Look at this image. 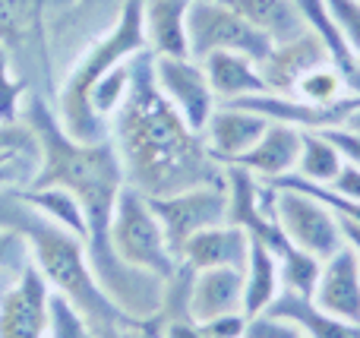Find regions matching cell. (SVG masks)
I'll return each instance as SVG.
<instances>
[{
  "instance_id": "d6a6232c",
  "label": "cell",
  "mask_w": 360,
  "mask_h": 338,
  "mask_svg": "<svg viewBox=\"0 0 360 338\" xmlns=\"http://www.w3.org/2000/svg\"><path fill=\"white\" fill-rule=\"evenodd\" d=\"M319 133H326V139L342 152L345 162L360 168V130H351V126H332V130H319Z\"/></svg>"
},
{
  "instance_id": "2e32d148",
  "label": "cell",
  "mask_w": 360,
  "mask_h": 338,
  "mask_svg": "<svg viewBox=\"0 0 360 338\" xmlns=\"http://www.w3.org/2000/svg\"><path fill=\"white\" fill-rule=\"evenodd\" d=\"M300 155V130L285 124H269V130L237 158V168L250 171L253 177L272 183L285 174H294Z\"/></svg>"
},
{
  "instance_id": "1f68e13d",
  "label": "cell",
  "mask_w": 360,
  "mask_h": 338,
  "mask_svg": "<svg viewBox=\"0 0 360 338\" xmlns=\"http://www.w3.org/2000/svg\"><path fill=\"white\" fill-rule=\"evenodd\" d=\"M247 316L243 313H231V316H218L199 326L202 338H243L247 335Z\"/></svg>"
},
{
  "instance_id": "836d02e7",
  "label": "cell",
  "mask_w": 360,
  "mask_h": 338,
  "mask_svg": "<svg viewBox=\"0 0 360 338\" xmlns=\"http://www.w3.org/2000/svg\"><path fill=\"white\" fill-rule=\"evenodd\" d=\"M335 193H342L345 200H351V202H360V168L357 164H348L345 162L342 164V171H338V177L329 183Z\"/></svg>"
},
{
  "instance_id": "8992f818",
  "label": "cell",
  "mask_w": 360,
  "mask_h": 338,
  "mask_svg": "<svg viewBox=\"0 0 360 338\" xmlns=\"http://www.w3.org/2000/svg\"><path fill=\"white\" fill-rule=\"evenodd\" d=\"M186 35H190L193 60H202L205 54H215V51H231V54H243L250 60L262 63L272 51V41L221 0L190 4Z\"/></svg>"
},
{
  "instance_id": "f35d334b",
  "label": "cell",
  "mask_w": 360,
  "mask_h": 338,
  "mask_svg": "<svg viewBox=\"0 0 360 338\" xmlns=\"http://www.w3.org/2000/svg\"><path fill=\"white\" fill-rule=\"evenodd\" d=\"M190 4H199V0H190Z\"/></svg>"
},
{
  "instance_id": "9c48e42d",
  "label": "cell",
  "mask_w": 360,
  "mask_h": 338,
  "mask_svg": "<svg viewBox=\"0 0 360 338\" xmlns=\"http://www.w3.org/2000/svg\"><path fill=\"white\" fill-rule=\"evenodd\" d=\"M152 76H155L158 92L165 95L177 117L193 133H202L212 111L218 108L215 95L209 89V79L202 73V63L193 57H155L152 54Z\"/></svg>"
},
{
  "instance_id": "7402d4cb",
  "label": "cell",
  "mask_w": 360,
  "mask_h": 338,
  "mask_svg": "<svg viewBox=\"0 0 360 338\" xmlns=\"http://www.w3.org/2000/svg\"><path fill=\"white\" fill-rule=\"evenodd\" d=\"M281 278H278V259L269 247L250 240V256L243 266V316L253 320L269 310V304L278 297Z\"/></svg>"
},
{
  "instance_id": "5bb4252c",
  "label": "cell",
  "mask_w": 360,
  "mask_h": 338,
  "mask_svg": "<svg viewBox=\"0 0 360 338\" xmlns=\"http://www.w3.org/2000/svg\"><path fill=\"white\" fill-rule=\"evenodd\" d=\"M323 63H329V54H326V48L319 44V38L307 29L304 35L291 38V41L272 44L269 57L259 63V73H262V79H266L269 92L291 95L294 86H297L310 70L323 67Z\"/></svg>"
},
{
  "instance_id": "603a6c76",
  "label": "cell",
  "mask_w": 360,
  "mask_h": 338,
  "mask_svg": "<svg viewBox=\"0 0 360 338\" xmlns=\"http://www.w3.org/2000/svg\"><path fill=\"white\" fill-rule=\"evenodd\" d=\"M16 196L32 206L38 215H44L48 221L67 228L70 234L86 240V215H82V206L76 202V196L63 187H25L16 190Z\"/></svg>"
},
{
  "instance_id": "d6986e66",
  "label": "cell",
  "mask_w": 360,
  "mask_h": 338,
  "mask_svg": "<svg viewBox=\"0 0 360 338\" xmlns=\"http://www.w3.org/2000/svg\"><path fill=\"white\" fill-rule=\"evenodd\" d=\"M266 316L294 326L304 338H360V326L335 320L326 310H319L313 297L294 294V291H278V297L269 304Z\"/></svg>"
},
{
  "instance_id": "7a4b0ae2",
  "label": "cell",
  "mask_w": 360,
  "mask_h": 338,
  "mask_svg": "<svg viewBox=\"0 0 360 338\" xmlns=\"http://www.w3.org/2000/svg\"><path fill=\"white\" fill-rule=\"evenodd\" d=\"M108 139L117 149L127 183L143 196L224 183V168L158 92L152 51H139L130 60V92L108 120Z\"/></svg>"
},
{
  "instance_id": "f1b7e54d",
  "label": "cell",
  "mask_w": 360,
  "mask_h": 338,
  "mask_svg": "<svg viewBox=\"0 0 360 338\" xmlns=\"http://www.w3.org/2000/svg\"><path fill=\"white\" fill-rule=\"evenodd\" d=\"M332 10V16H335L338 29H342L345 41H348L351 54L357 57L360 63V4L357 0H326Z\"/></svg>"
},
{
  "instance_id": "8d00e7d4",
  "label": "cell",
  "mask_w": 360,
  "mask_h": 338,
  "mask_svg": "<svg viewBox=\"0 0 360 338\" xmlns=\"http://www.w3.org/2000/svg\"><path fill=\"white\" fill-rule=\"evenodd\" d=\"M16 164H19V158H0V183H6L10 177H16V174H10V168L16 171Z\"/></svg>"
},
{
  "instance_id": "5b68a950",
  "label": "cell",
  "mask_w": 360,
  "mask_h": 338,
  "mask_svg": "<svg viewBox=\"0 0 360 338\" xmlns=\"http://www.w3.org/2000/svg\"><path fill=\"white\" fill-rule=\"evenodd\" d=\"M111 250L120 263L133 266L139 272L171 282L180 272L177 256L171 253L168 238L162 231V221L155 219L149 206V196H143L136 187L124 183L111 215Z\"/></svg>"
},
{
  "instance_id": "277c9868",
  "label": "cell",
  "mask_w": 360,
  "mask_h": 338,
  "mask_svg": "<svg viewBox=\"0 0 360 338\" xmlns=\"http://www.w3.org/2000/svg\"><path fill=\"white\" fill-rule=\"evenodd\" d=\"M143 4L146 0H124L114 29H108V35H101L89 48V54L76 63V70L70 73L67 86H63L60 108L54 114L76 143H101V139H108V124L92 111L89 92L108 70H114L117 63H127L139 51H149L143 29Z\"/></svg>"
},
{
  "instance_id": "f546056e",
  "label": "cell",
  "mask_w": 360,
  "mask_h": 338,
  "mask_svg": "<svg viewBox=\"0 0 360 338\" xmlns=\"http://www.w3.org/2000/svg\"><path fill=\"white\" fill-rule=\"evenodd\" d=\"M25 263H29V244H25L16 231L0 228V272L19 275Z\"/></svg>"
},
{
  "instance_id": "8fae6325",
  "label": "cell",
  "mask_w": 360,
  "mask_h": 338,
  "mask_svg": "<svg viewBox=\"0 0 360 338\" xmlns=\"http://www.w3.org/2000/svg\"><path fill=\"white\" fill-rule=\"evenodd\" d=\"M313 304L335 320L360 326V263L348 244L323 259Z\"/></svg>"
},
{
  "instance_id": "484cf974",
  "label": "cell",
  "mask_w": 360,
  "mask_h": 338,
  "mask_svg": "<svg viewBox=\"0 0 360 338\" xmlns=\"http://www.w3.org/2000/svg\"><path fill=\"white\" fill-rule=\"evenodd\" d=\"M294 98H304V101H313V105H335V101L348 98V86H345L342 73H338L332 63H323V67L310 70L304 79L294 86Z\"/></svg>"
},
{
  "instance_id": "ffe728a7",
  "label": "cell",
  "mask_w": 360,
  "mask_h": 338,
  "mask_svg": "<svg viewBox=\"0 0 360 338\" xmlns=\"http://www.w3.org/2000/svg\"><path fill=\"white\" fill-rule=\"evenodd\" d=\"M297 6H300V13H304L307 29L319 38V44H323L326 54H329V63L342 73L348 92L360 95V63H357V57L351 54V48H348V41H345L342 29H338L335 16H332L329 4H326V0H297Z\"/></svg>"
},
{
  "instance_id": "cb8c5ba5",
  "label": "cell",
  "mask_w": 360,
  "mask_h": 338,
  "mask_svg": "<svg viewBox=\"0 0 360 338\" xmlns=\"http://www.w3.org/2000/svg\"><path fill=\"white\" fill-rule=\"evenodd\" d=\"M345 158L319 130H300V155L294 174L313 183H332L342 171Z\"/></svg>"
},
{
  "instance_id": "83f0119b",
  "label": "cell",
  "mask_w": 360,
  "mask_h": 338,
  "mask_svg": "<svg viewBox=\"0 0 360 338\" xmlns=\"http://www.w3.org/2000/svg\"><path fill=\"white\" fill-rule=\"evenodd\" d=\"M82 310L76 307L70 297H63L60 291L48 294V329L54 338H89V326Z\"/></svg>"
},
{
  "instance_id": "d4e9b609",
  "label": "cell",
  "mask_w": 360,
  "mask_h": 338,
  "mask_svg": "<svg viewBox=\"0 0 360 338\" xmlns=\"http://www.w3.org/2000/svg\"><path fill=\"white\" fill-rule=\"evenodd\" d=\"M319 269H323V263H319L316 256H310V253L291 247L288 253H281V256H278L281 291H294V294L313 297L316 282H319Z\"/></svg>"
},
{
  "instance_id": "d590c367",
  "label": "cell",
  "mask_w": 360,
  "mask_h": 338,
  "mask_svg": "<svg viewBox=\"0 0 360 338\" xmlns=\"http://www.w3.org/2000/svg\"><path fill=\"white\" fill-rule=\"evenodd\" d=\"M342 238H345V244L354 250V256L360 263V225H357V221H345L342 219Z\"/></svg>"
},
{
  "instance_id": "ac0fdd59",
  "label": "cell",
  "mask_w": 360,
  "mask_h": 338,
  "mask_svg": "<svg viewBox=\"0 0 360 338\" xmlns=\"http://www.w3.org/2000/svg\"><path fill=\"white\" fill-rule=\"evenodd\" d=\"M186 13H190V0H146L143 4L146 48L155 57H190Z\"/></svg>"
},
{
  "instance_id": "44dd1931",
  "label": "cell",
  "mask_w": 360,
  "mask_h": 338,
  "mask_svg": "<svg viewBox=\"0 0 360 338\" xmlns=\"http://www.w3.org/2000/svg\"><path fill=\"white\" fill-rule=\"evenodd\" d=\"M221 4H228L234 13H240L272 44L291 41V38L307 32L304 13H300L297 0H221Z\"/></svg>"
},
{
  "instance_id": "ab89813d",
  "label": "cell",
  "mask_w": 360,
  "mask_h": 338,
  "mask_svg": "<svg viewBox=\"0 0 360 338\" xmlns=\"http://www.w3.org/2000/svg\"><path fill=\"white\" fill-rule=\"evenodd\" d=\"M357 4H360V0H357Z\"/></svg>"
},
{
  "instance_id": "30bf717a",
  "label": "cell",
  "mask_w": 360,
  "mask_h": 338,
  "mask_svg": "<svg viewBox=\"0 0 360 338\" xmlns=\"http://www.w3.org/2000/svg\"><path fill=\"white\" fill-rule=\"evenodd\" d=\"M48 294L51 285L29 259L10 288L0 294V338H44Z\"/></svg>"
},
{
  "instance_id": "52a82bcc",
  "label": "cell",
  "mask_w": 360,
  "mask_h": 338,
  "mask_svg": "<svg viewBox=\"0 0 360 338\" xmlns=\"http://www.w3.org/2000/svg\"><path fill=\"white\" fill-rule=\"evenodd\" d=\"M149 206L155 219L162 221V231L168 238L171 253L180 263V250L193 234L215 228L228 219V193L224 183H209V187H190L171 196H149Z\"/></svg>"
},
{
  "instance_id": "3957f363",
  "label": "cell",
  "mask_w": 360,
  "mask_h": 338,
  "mask_svg": "<svg viewBox=\"0 0 360 338\" xmlns=\"http://www.w3.org/2000/svg\"><path fill=\"white\" fill-rule=\"evenodd\" d=\"M0 228L16 231L29 244V259L44 275V282L54 291H60L63 297H70L82 310L86 320L108 323V326L136 323L127 313H120L108 301L105 291L98 288V282L92 275V266H89V256H86V240L70 234L67 228L54 225V221H48L32 206H25L16 196V190L0 193Z\"/></svg>"
},
{
  "instance_id": "74e56055",
  "label": "cell",
  "mask_w": 360,
  "mask_h": 338,
  "mask_svg": "<svg viewBox=\"0 0 360 338\" xmlns=\"http://www.w3.org/2000/svg\"><path fill=\"white\" fill-rule=\"evenodd\" d=\"M345 126H351V130H360V108H357L354 114H351V120H348Z\"/></svg>"
},
{
  "instance_id": "e0dca14e",
  "label": "cell",
  "mask_w": 360,
  "mask_h": 338,
  "mask_svg": "<svg viewBox=\"0 0 360 338\" xmlns=\"http://www.w3.org/2000/svg\"><path fill=\"white\" fill-rule=\"evenodd\" d=\"M199 63H202V73H205V79H209V89L218 105L269 92L266 79H262V73H259V63L243 54L215 51V54H205Z\"/></svg>"
},
{
  "instance_id": "6da1fadb",
  "label": "cell",
  "mask_w": 360,
  "mask_h": 338,
  "mask_svg": "<svg viewBox=\"0 0 360 338\" xmlns=\"http://www.w3.org/2000/svg\"><path fill=\"white\" fill-rule=\"evenodd\" d=\"M25 117L41 155V164L32 174L29 187H63L76 196L86 215V256L98 288L120 313L136 323L162 313L165 282L120 263L111 250L114 202L127 183L114 143L111 139L76 143L44 101H29Z\"/></svg>"
},
{
  "instance_id": "9a60e30c",
  "label": "cell",
  "mask_w": 360,
  "mask_h": 338,
  "mask_svg": "<svg viewBox=\"0 0 360 338\" xmlns=\"http://www.w3.org/2000/svg\"><path fill=\"white\" fill-rule=\"evenodd\" d=\"M250 256V234L237 225L205 228V231L193 234L180 250V266L190 269H240L247 266Z\"/></svg>"
},
{
  "instance_id": "ba28073f",
  "label": "cell",
  "mask_w": 360,
  "mask_h": 338,
  "mask_svg": "<svg viewBox=\"0 0 360 338\" xmlns=\"http://www.w3.org/2000/svg\"><path fill=\"white\" fill-rule=\"evenodd\" d=\"M275 221L288 238V244L316 256L319 263L345 247L342 219L304 193L275 187Z\"/></svg>"
},
{
  "instance_id": "4dcf8cb0",
  "label": "cell",
  "mask_w": 360,
  "mask_h": 338,
  "mask_svg": "<svg viewBox=\"0 0 360 338\" xmlns=\"http://www.w3.org/2000/svg\"><path fill=\"white\" fill-rule=\"evenodd\" d=\"M19 82L10 73V60H6V51L0 44V124H10L16 120V105H19Z\"/></svg>"
},
{
  "instance_id": "7c38bea8",
  "label": "cell",
  "mask_w": 360,
  "mask_h": 338,
  "mask_svg": "<svg viewBox=\"0 0 360 338\" xmlns=\"http://www.w3.org/2000/svg\"><path fill=\"white\" fill-rule=\"evenodd\" d=\"M266 130H269V120L259 117V114L237 105H218L212 111L205 130L199 133V139H202L205 152L218 164H234Z\"/></svg>"
},
{
  "instance_id": "4fadbf2b",
  "label": "cell",
  "mask_w": 360,
  "mask_h": 338,
  "mask_svg": "<svg viewBox=\"0 0 360 338\" xmlns=\"http://www.w3.org/2000/svg\"><path fill=\"white\" fill-rule=\"evenodd\" d=\"M231 313H243V272L193 269L190 288H186V316L202 326V323Z\"/></svg>"
},
{
  "instance_id": "4316f807",
  "label": "cell",
  "mask_w": 360,
  "mask_h": 338,
  "mask_svg": "<svg viewBox=\"0 0 360 338\" xmlns=\"http://www.w3.org/2000/svg\"><path fill=\"white\" fill-rule=\"evenodd\" d=\"M130 60L117 63L114 70H108V73L92 86V92H89V105H92V111L98 114L105 124L114 117V111H117L120 101H124L127 92H130Z\"/></svg>"
},
{
  "instance_id": "e575fe53",
  "label": "cell",
  "mask_w": 360,
  "mask_h": 338,
  "mask_svg": "<svg viewBox=\"0 0 360 338\" xmlns=\"http://www.w3.org/2000/svg\"><path fill=\"white\" fill-rule=\"evenodd\" d=\"M165 338H202V332H199V323H193V320H174L168 326V332H165Z\"/></svg>"
}]
</instances>
